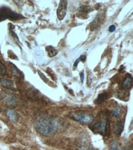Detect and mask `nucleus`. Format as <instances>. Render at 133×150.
Segmentation results:
<instances>
[{
    "instance_id": "nucleus-1",
    "label": "nucleus",
    "mask_w": 133,
    "mask_h": 150,
    "mask_svg": "<svg viewBox=\"0 0 133 150\" xmlns=\"http://www.w3.org/2000/svg\"><path fill=\"white\" fill-rule=\"evenodd\" d=\"M36 129L44 135H51L58 129V122L55 118L48 116L38 117L34 122Z\"/></svg>"
},
{
    "instance_id": "nucleus-2",
    "label": "nucleus",
    "mask_w": 133,
    "mask_h": 150,
    "mask_svg": "<svg viewBox=\"0 0 133 150\" xmlns=\"http://www.w3.org/2000/svg\"><path fill=\"white\" fill-rule=\"evenodd\" d=\"M109 124V116L106 112L101 114L98 116L96 121L91 124L90 129L95 132L102 134L103 135L106 134L108 128Z\"/></svg>"
},
{
    "instance_id": "nucleus-3",
    "label": "nucleus",
    "mask_w": 133,
    "mask_h": 150,
    "mask_svg": "<svg viewBox=\"0 0 133 150\" xmlns=\"http://www.w3.org/2000/svg\"><path fill=\"white\" fill-rule=\"evenodd\" d=\"M71 117L75 121L83 124H90L93 121V116L92 115L83 111L74 112L71 114Z\"/></svg>"
},
{
    "instance_id": "nucleus-4",
    "label": "nucleus",
    "mask_w": 133,
    "mask_h": 150,
    "mask_svg": "<svg viewBox=\"0 0 133 150\" xmlns=\"http://www.w3.org/2000/svg\"><path fill=\"white\" fill-rule=\"evenodd\" d=\"M22 17L20 15L12 12L8 8H3L0 9V21H3L6 18H9L11 20L18 19Z\"/></svg>"
},
{
    "instance_id": "nucleus-5",
    "label": "nucleus",
    "mask_w": 133,
    "mask_h": 150,
    "mask_svg": "<svg viewBox=\"0 0 133 150\" xmlns=\"http://www.w3.org/2000/svg\"><path fill=\"white\" fill-rule=\"evenodd\" d=\"M3 100L4 102L10 108H15L18 105V100L16 97L9 92L3 93Z\"/></svg>"
},
{
    "instance_id": "nucleus-6",
    "label": "nucleus",
    "mask_w": 133,
    "mask_h": 150,
    "mask_svg": "<svg viewBox=\"0 0 133 150\" xmlns=\"http://www.w3.org/2000/svg\"><path fill=\"white\" fill-rule=\"evenodd\" d=\"M67 6H68L67 1H65V0L60 1L58 9H57V16H58V18L60 21H62L66 16V11H67Z\"/></svg>"
},
{
    "instance_id": "nucleus-7",
    "label": "nucleus",
    "mask_w": 133,
    "mask_h": 150,
    "mask_svg": "<svg viewBox=\"0 0 133 150\" xmlns=\"http://www.w3.org/2000/svg\"><path fill=\"white\" fill-rule=\"evenodd\" d=\"M6 114L9 120L12 122H16L18 120V115L17 112L12 108H7L6 110Z\"/></svg>"
},
{
    "instance_id": "nucleus-8",
    "label": "nucleus",
    "mask_w": 133,
    "mask_h": 150,
    "mask_svg": "<svg viewBox=\"0 0 133 150\" xmlns=\"http://www.w3.org/2000/svg\"><path fill=\"white\" fill-rule=\"evenodd\" d=\"M0 83L4 87L9 89H14V84L13 81L10 79H7L5 78H0Z\"/></svg>"
},
{
    "instance_id": "nucleus-9",
    "label": "nucleus",
    "mask_w": 133,
    "mask_h": 150,
    "mask_svg": "<svg viewBox=\"0 0 133 150\" xmlns=\"http://www.w3.org/2000/svg\"><path fill=\"white\" fill-rule=\"evenodd\" d=\"M132 86V78L129 74H128L126 77L125 79L123 81L122 83V88L125 89H129L131 88Z\"/></svg>"
},
{
    "instance_id": "nucleus-10",
    "label": "nucleus",
    "mask_w": 133,
    "mask_h": 150,
    "mask_svg": "<svg viewBox=\"0 0 133 150\" xmlns=\"http://www.w3.org/2000/svg\"><path fill=\"white\" fill-rule=\"evenodd\" d=\"M11 70L12 72V74H13L15 76L19 78H23V73L19 70L18 68L16 67V66H15L14 64H11Z\"/></svg>"
},
{
    "instance_id": "nucleus-11",
    "label": "nucleus",
    "mask_w": 133,
    "mask_h": 150,
    "mask_svg": "<svg viewBox=\"0 0 133 150\" xmlns=\"http://www.w3.org/2000/svg\"><path fill=\"white\" fill-rule=\"evenodd\" d=\"M90 11V8L87 6H82L79 8V13L81 14V16L85 17L87 14L89 13Z\"/></svg>"
},
{
    "instance_id": "nucleus-12",
    "label": "nucleus",
    "mask_w": 133,
    "mask_h": 150,
    "mask_svg": "<svg viewBox=\"0 0 133 150\" xmlns=\"http://www.w3.org/2000/svg\"><path fill=\"white\" fill-rule=\"evenodd\" d=\"M46 49L47 51L48 55H49L50 57H53L58 54V51L55 48H53L52 46H47Z\"/></svg>"
},
{
    "instance_id": "nucleus-13",
    "label": "nucleus",
    "mask_w": 133,
    "mask_h": 150,
    "mask_svg": "<svg viewBox=\"0 0 133 150\" xmlns=\"http://www.w3.org/2000/svg\"><path fill=\"white\" fill-rule=\"evenodd\" d=\"M107 98H108V94L107 93H102L98 96L97 99L95 100L96 101L95 102L96 103H101L104 102Z\"/></svg>"
},
{
    "instance_id": "nucleus-14",
    "label": "nucleus",
    "mask_w": 133,
    "mask_h": 150,
    "mask_svg": "<svg viewBox=\"0 0 133 150\" xmlns=\"http://www.w3.org/2000/svg\"><path fill=\"white\" fill-rule=\"evenodd\" d=\"M123 130V124L121 121H118L117 124V127L115 129V133L118 136L121 135L122 131Z\"/></svg>"
},
{
    "instance_id": "nucleus-15",
    "label": "nucleus",
    "mask_w": 133,
    "mask_h": 150,
    "mask_svg": "<svg viewBox=\"0 0 133 150\" xmlns=\"http://www.w3.org/2000/svg\"><path fill=\"white\" fill-rule=\"evenodd\" d=\"M120 114H121V109L118 107L113 110L112 111V116L115 117H118L120 116Z\"/></svg>"
},
{
    "instance_id": "nucleus-16",
    "label": "nucleus",
    "mask_w": 133,
    "mask_h": 150,
    "mask_svg": "<svg viewBox=\"0 0 133 150\" xmlns=\"http://www.w3.org/2000/svg\"><path fill=\"white\" fill-rule=\"evenodd\" d=\"M110 150H122V149L116 141H113L111 143Z\"/></svg>"
},
{
    "instance_id": "nucleus-17",
    "label": "nucleus",
    "mask_w": 133,
    "mask_h": 150,
    "mask_svg": "<svg viewBox=\"0 0 133 150\" xmlns=\"http://www.w3.org/2000/svg\"><path fill=\"white\" fill-rule=\"evenodd\" d=\"M85 60H86V57L85 55H81L80 57L76 60L75 62V63H74V67H77V66L78 65V64H79V61H82V62H84L85 61Z\"/></svg>"
},
{
    "instance_id": "nucleus-18",
    "label": "nucleus",
    "mask_w": 133,
    "mask_h": 150,
    "mask_svg": "<svg viewBox=\"0 0 133 150\" xmlns=\"http://www.w3.org/2000/svg\"><path fill=\"white\" fill-rule=\"evenodd\" d=\"M6 73V68L4 65L0 62V74L4 75Z\"/></svg>"
},
{
    "instance_id": "nucleus-19",
    "label": "nucleus",
    "mask_w": 133,
    "mask_h": 150,
    "mask_svg": "<svg viewBox=\"0 0 133 150\" xmlns=\"http://www.w3.org/2000/svg\"><path fill=\"white\" fill-rule=\"evenodd\" d=\"M84 72L82 71L81 73H80V79H81V82L83 83H84Z\"/></svg>"
},
{
    "instance_id": "nucleus-20",
    "label": "nucleus",
    "mask_w": 133,
    "mask_h": 150,
    "mask_svg": "<svg viewBox=\"0 0 133 150\" xmlns=\"http://www.w3.org/2000/svg\"><path fill=\"white\" fill-rule=\"evenodd\" d=\"M115 30V25H111V26H110V27H109V32H113Z\"/></svg>"
},
{
    "instance_id": "nucleus-21",
    "label": "nucleus",
    "mask_w": 133,
    "mask_h": 150,
    "mask_svg": "<svg viewBox=\"0 0 133 150\" xmlns=\"http://www.w3.org/2000/svg\"><path fill=\"white\" fill-rule=\"evenodd\" d=\"M0 112H1V110H0Z\"/></svg>"
}]
</instances>
